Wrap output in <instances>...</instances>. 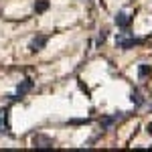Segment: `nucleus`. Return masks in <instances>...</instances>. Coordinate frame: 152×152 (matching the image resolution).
<instances>
[{
	"label": "nucleus",
	"mask_w": 152,
	"mask_h": 152,
	"mask_svg": "<svg viewBox=\"0 0 152 152\" xmlns=\"http://www.w3.org/2000/svg\"><path fill=\"white\" fill-rule=\"evenodd\" d=\"M140 43H142L140 39H136L130 33H122V35L116 37V45L120 49H132V47H136V45H140Z\"/></svg>",
	"instance_id": "f257e3e1"
},
{
	"label": "nucleus",
	"mask_w": 152,
	"mask_h": 152,
	"mask_svg": "<svg viewBox=\"0 0 152 152\" xmlns=\"http://www.w3.org/2000/svg\"><path fill=\"white\" fill-rule=\"evenodd\" d=\"M31 87H33V81H31V79H24L23 83H18V87H16V95H14L12 99H18V97H23V95L26 94Z\"/></svg>",
	"instance_id": "39448f33"
},
{
	"label": "nucleus",
	"mask_w": 152,
	"mask_h": 152,
	"mask_svg": "<svg viewBox=\"0 0 152 152\" xmlns=\"http://www.w3.org/2000/svg\"><path fill=\"white\" fill-rule=\"evenodd\" d=\"M105 33H107V31H102V35H99V39H97V45H102V43L105 41V37H107Z\"/></svg>",
	"instance_id": "9d476101"
},
{
	"label": "nucleus",
	"mask_w": 152,
	"mask_h": 152,
	"mask_svg": "<svg viewBox=\"0 0 152 152\" xmlns=\"http://www.w3.org/2000/svg\"><path fill=\"white\" fill-rule=\"evenodd\" d=\"M8 107H2L0 110V134H10V124H8Z\"/></svg>",
	"instance_id": "f03ea898"
},
{
	"label": "nucleus",
	"mask_w": 152,
	"mask_h": 152,
	"mask_svg": "<svg viewBox=\"0 0 152 152\" xmlns=\"http://www.w3.org/2000/svg\"><path fill=\"white\" fill-rule=\"evenodd\" d=\"M148 73H150V65H140V67H138V75H140V77H146Z\"/></svg>",
	"instance_id": "1a4fd4ad"
},
{
	"label": "nucleus",
	"mask_w": 152,
	"mask_h": 152,
	"mask_svg": "<svg viewBox=\"0 0 152 152\" xmlns=\"http://www.w3.org/2000/svg\"><path fill=\"white\" fill-rule=\"evenodd\" d=\"M130 99H132V104H136V105H142L144 104V99H142V95H140V91H132V95H130Z\"/></svg>",
	"instance_id": "6e6552de"
},
{
	"label": "nucleus",
	"mask_w": 152,
	"mask_h": 152,
	"mask_svg": "<svg viewBox=\"0 0 152 152\" xmlns=\"http://www.w3.org/2000/svg\"><path fill=\"white\" fill-rule=\"evenodd\" d=\"M47 45V37H43V35H39L35 37L33 41H31V45H28V49L33 51V53H37V51H41V49Z\"/></svg>",
	"instance_id": "20e7f679"
},
{
	"label": "nucleus",
	"mask_w": 152,
	"mask_h": 152,
	"mask_svg": "<svg viewBox=\"0 0 152 152\" xmlns=\"http://www.w3.org/2000/svg\"><path fill=\"white\" fill-rule=\"evenodd\" d=\"M146 128H148V132H150V134H152V122H150V124H148V126H146Z\"/></svg>",
	"instance_id": "f8f14e48"
},
{
	"label": "nucleus",
	"mask_w": 152,
	"mask_h": 152,
	"mask_svg": "<svg viewBox=\"0 0 152 152\" xmlns=\"http://www.w3.org/2000/svg\"><path fill=\"white\" fill-rule=\"evenodd\" d=\"M33 144H35V148H53V140L43 134H37L33 138Z\"/></svg>",
	"instance_id": "7ed1b4c3"
},
{
	"label": "nucleus",
	"mask_w": 152,
	"mask_h": 152,
	"mask_svg": "<svg viewBox=\"0 0 152 152\" xmlns=\"http://www.w3.org/2000/svg\"><path fill=\"white\" fill-rule=\"evenodd\" d=\"M89 120H71V124H87Z\"/></svg>",
	"instance_id": "9b49d317"
},
{
	"label": "nucleus",
	"mask_w": 152,
	"mask_h": 152,
	"mask_svg": "<svg viewBox=\"0 0 152 152\" xmlns=\"http://www.w3.org/2000/svg\"><path fill=\"white\" fill-rule=\"evenodd\" d=\"M130 20H132V18H130L126 12H118V14H116V24L120 26V28H128Z\"/></svg>",
	"instance_id": "423d86ee"
},
{
	"label": "nucleus",
	"mask_w": 152,
	"mask_h": 152,
	"mask_svg": "<svg viewBox=\"0 0 152 152\" xmlns=\"http://www.w3.org/2000/svg\"><path fill=\"white\" fill-rule=\"evenodd\" d=\"M49 8V0H37L35 2V10L37 12H45Z\"/></svg>",
	"instance_id": "0eeeda50"
}]
</instances>
